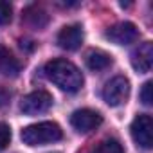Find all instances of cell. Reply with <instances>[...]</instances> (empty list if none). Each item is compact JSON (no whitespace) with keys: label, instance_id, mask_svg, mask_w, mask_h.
I'll return each mask as SVG.
<instances>
[{"label":"cell","instance_id":"1","mask_svg":"<svg viewBox=\"0 0 153 153\" xmlns=\"http://www.w3.org/2000/svg\"><path fill=\"white\" fill-rule=\"evenodd\" d=\"M43 72H45L49 81H52L58 88L70 92V94L81 90V87L85 83L81 70L74 63H70L68 59H63V58H56V59L47 61L43 67Z\"/></svg>","mask_w":153,"mask_h":153},{"label":"cell","instance_id":"2","mask_svg":"<svg viewBox=\"0 0 153 153\" xmlns=\"http://www.w3.org/2000/svg\"><path fill=\"white\" fill-rule=\"evenodd\" d=\"M63 137V131L59 128V124L52 123V121H43V123H36V124H29L22 130L20 139L24 140V144L27 146H43V144H51L56 142Z\"/></svg>","mask_w":153,"mask_h":153},{"label":"cell","instance_id":"3","mask_svg":"<svg viewBox=\"0 0 153 153\" xmlns=\"http://www.w3.org/2000/svg\"><path fill=\"white\" fill-rule=\"evenodd\" d=\"M130 96V81L124 76L112 78L103 88V99L108 106H121Z\"/></svg>","mask_w":153,"mask_h":153},{"label":"cell","instance_id":"4","mask_svg":"<svg viewBox=\"0 0 153 153\" xmlns=\"http://www.w3.org/2000/svg\"><path fill=\"white\" fill-rule=\"evenodd\" d=\"M131 137L137 142V146L149 149L153 146V119L148 114H140L133 119L131 126H130Z\"/></svg>","mask_w":153,"mask_h":153},{"label":"cell","instance_id":"5","mask_svg":"<svg viewBox=\"0 0 153 153\" xmlns=\"http://www.w3.org/2000/svg\"><path fill=\"white\" fill-rule=\"evenodd\" d=\"M52 106V96L47 90H34L31 94H27L22 103H20V110L25 115H38L47 112Z\"/></svg>","mask_w":153,"mask_h":153},{"label":"cell","instance_id":"6","mask_svg":"<svg viewBox=\"0 0 153 153\" xmlns=\"http://www.w3.org/2000/svg\"><path fill=\"white\" fill-rule=\"evenodd\" d=\"M101 123H103V115L99 112H96V110H90V108L76 110L70 115V124L79 133H88V131L96 130Z\"/></svg>","mask_w":153,"mask_h":153},{"label":"cell","instance_id":"7","mask_svg":"<svg viewBox=\"0 0 153 153\" xmlns=\"http://www.w3.org/2000/svg\"><path fill=\"white\" fill-rule=\"evenodd\" d=\"M105 36H106L110 42L117 43V45H128V43H131V42L137 40L139 31H137V27H135L131 22H119V24H114V25L106 31Z\"/></svg>","mask_w":153,"mask_h":153},{"label":"cell","instance_id":"8","mask_svg":"<svg viewBox=\"0 0 153 153\" xmlns=\"http://www.w3.org/2000/svg\"><path fill=\"white\" fill-rule=\"evenodd\" d=\"M83 29L81 25H65L59 33H58V45L65 51H76L79 49L83 43Z\"/></svg>","mask_w":153,"mask_h":153},{"label":"cell","instance_id":"9","mask_svg":"<svg viewBox=\"0 0 153 153\" xmlns=\"http://www.w3.org/2000/svg\"><path fill=\"white\" fill-rule=\"evenodd\" d=\"M153 63V45L151 42H144L131 52V65L139 74H146L151 70Z\"/></svg>","mask_w":153,"mask_h":153},{"label":"cell","instance_id":"10","mask_svg":"<svg viewBox=\"0 0 153 153\" xmlns=\"http://www.w3.org/2000/svg\"><path fill=\"white\" fill-rule=\"evenodd\" d=\"M0 74L7 76V78H16V76L20 74L18 59L4 45H0Z\"/></svg>","mask_w":153,"mask_h":153},{"label":"cell","instance_id":"11","mask_svg":"<svg viewBox=\"0 0 153 153\" xmlns=\"http://www.w3.org/2000/svg\"><path fill=\"white\" fill-rule=\"evenodd\" d=\"M112 65V56L105 51H90L87 54V67L94 72L105 70Z\"/></svg>","mask_w":153,"mask_h":153},{"label":"cell","instance_id":"12","mask_svg":"<svg viewBox=\"0 0 153 153\" xmlns=\"http://www.w3.org/2000/svg\"><path fill=\"white\" fill-rule=\"evenodd\" d=\"M24 20H25L31 27L42 29V27L47 25V22H49V15H47L42 7H38V6H31V7H27V9L24 11Z\"/></svg>","mask_w":153,"mask_h":153},{"label":"cell","instance_id":"13","mask_svg":"<svg viewBox=\"0 0 153 153\" xmlns=\"http://www.w3.org/2000/svg\"><path fill=\"white\" fill-rule=\"evenodd\" d=\"M92 153H124L123 146L115 140V139H106L103 140Z\"/></svg>","mask_w":153,"mask_h":153},{"label":"cell","instance_id":"14","mask_svg":"<svg viewBox=\"0 0 153 153\" xmlns=\"http://www.w3.org/2000/svg\"><path fill=\"white\" fill-rule=\"evenodd\" d=\"M13 18V7L9 2H0V25H7Z\"/></svg>","mask_w":153,"mask_h":153},{"label":"cell","instance_id":"15","mask_svg":"<svg viewBox=\"0 0 153 153\" xmlns=\"http://www.w3.org/2000/svg\"><path fill=\"white\" fill-rule=\"evenodd\" d=\"M11 142V128L6 123H0V151L6 149Z\"/></svg>","mask_w":153,"mask_h":153},{"label":"cell","instance_id":"16","mask_svg":"<svg viewBox=\"0 0 153 153\" xmlns=\"http://www.w3.org/2000/svg\"><path fill=\"white\" fill-rule=\"evenodd\" d=\"M151 90H153V83H151V81H146V83L142 85V90H140V101H142L146 106H149V105L153 103Z\"/></svg>","mask_w":153,"mask_h":153},{"label":"cell","instance_id":"17","mask_svg":"<svg viewBox=\"0 0 153 153\" xmlns=\"http://www.w3.org/2000/svg\"><path fill=\"white\" fill-rule=\"evenodd\" d=\"M7 101H9V94L4 92V90H0V106H4Z\"/></svg>","mask_w":153,"mask_h":153}]
</instances>
